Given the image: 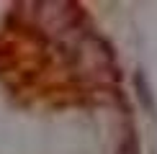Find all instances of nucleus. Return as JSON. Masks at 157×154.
Listing matches in <instances>:
<instances>
[{
  "label": "nucleus",
  "instance_id": "obj_2",
  "mask_svg": "<svg viewBox=\"0 0 157 154\" xmlns=\"http://www.w3.org/2000/svg\"><path fill=\"white\" fill-rule=\"evenodd\" d=\"M136 90H139V95H142V103H144V108L147 111H152V98H149V87H147V80H144V75H136Z\"/></svg>",
  "mask_w": 157,
  "mask_h": 154
},
{
  "label": "nucleus",
  "instance_id": "obj_3",
  "mask_svg": "<svg viewBox=\"0 0 157 154\" xmlns=\"http://www.w3.org/2000/svg\"><path fill=\"white\" fill-rule=\"evenodd\" d=\"M119 154H139V146H136L134 134H129V136L124 139V144L119 146Z\"/></svg>",
  "mask_w": 157,
  "mask_h": 154
},
{
  "label": "nucleus",
  "instance_id": "obj_1",
  "mask_svg": "<svg viewBox=\"0 0 157 154\" xmlns=\"http://www.w3.org/2000/svg\"><path fill=\"white\" fill-rule=\"evenodd\" d=\"M34 18L39 28L52 38L64 41L77 31V21H80V10L72 3H36L34 5Z\"/></svg>",
  "mask_w": 157,
  "mask_h": 154
}]
</instances>
